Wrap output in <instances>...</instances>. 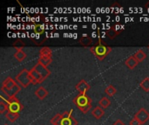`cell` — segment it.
Masks as SVG:
<instances>
[{"instance_id":"1","label":"cell","mask_w":149,"mask_h":125,"mask_svg":"<svg viewBox=\"0 0 149 125\" xmlns=\"http://www.w3.org/2000/svg\"><path fill=\"white\" fill-rule=\"evenodd\" d=\"M112 47L107 45L106 43L102 42L101 38H99V41L93 45L89 48V50L95 56V57L99 61H103L112 51Z\"/></svg>"},{"instance_id":"2","label":"cell","mask_w":149,"mask_h":125,"mask_svg":"<svg viewBox=\"0 0 149 125\" xmlns=\"http://www.w3.org/2000/svg\"><path fill=\"white\" fill-rule=\"evenodd\" d=\"M72 102L83 114H87L92 109L93 101L86 93H79L72 99Z\"/></svg>"},{"instance_id":"3","label":"cell","mask_w":149,"mask_h":125,"mask_svg":"<svg viewBox=\"0 0 149 125\" xmlns=\"http://www.w3.org/2000/svg\"><path fill=\"white\" fill-rule=\"evenodd\" d=\"M72 110L65 111L64 113L56 114L52 119L51 124L52 125H78V121L72 116Z\"/></svg>"},{"instance_id":"4","label":"cell","mask_w":149,"mask_h":125,"mask_svg":"<svg viewBox=\"0 0 149 125\" xmlns=\"http://www.w3.org/2000/svg\"><path fill=\"white\" fill-rule=\"evenodd\" d=\"M0 97H1V99L4 100L8 104V108H9L8 111H11V112H14V113H18L19 111H21L24 109L23 104H21L20 101L16 97H10V98H5L3 95H1Z\"/></svg>"},{"instance_id":"5","label":"cell","mask_w":149,"mask_h":125,"mask_svg":"<svg viewBox=\"0 0 149 125\" xmlns=\"http://www.w3.org/2000/svg\"><path fill=\"white\" fill-rule=\"evenodd\" d=\"M16 82L23 88H27L30 84H31V80L30 77L29 70L27 69H23L15 78Z\"/></svg>"},{"instance_id":"6","label":"cell","mask_w":149,"mask_h":125,"mask_svg":"<svg viewBox=\"0 0 149 125\" xmlns=\"http://www.w3.org/2000/svg\"><path fill=\"white\" fill-rule=\"evenodd\" d=\"M134 117L135 119H137V120L141 123V125L145 124L149 120V112L148 111H147L146 109L141 108V109H140V110L134 114Z\"/></svg>"},{"instance_id":"7","label":"cell","mask_w":149,"mask_h":125,"mask_svg":"<svg viewBox=\"0 0 149 125\" xmlns=\"http://www.w3.org/2000/svg\"><path fill=\"white\" fill-rule=\"evenodd\" d=\"M123 28H120V26L119 24H113L110 29H108L106 31V34L107 35V37L110 39H114L117 36H119L122 31H123Z\"/></svg>"},{"instance_id":"8","label":"cell","mask_w":149,"mask_h":125,"mask_svg":"<svg viewBox=\"0 0 149 125\" xmlns=\"http://www.w3.org/2000/svg\"><path fill=\"white\" fill-rule=\"evenodd\" d=\"M21 90V86L19 84H16L14 87L10 88V89H3L1 88V91L3 94H4L6 96L7 98H10V97H16V95Z\"/></svg>"},{"instance_id":"9","label":"cell","mask_w":149,"mask_h":125,"mask_svg":"<svg viewBox=\"0 0 149 125\" xmlns=\"http://www.w3.org/2000/svg\"><path fill=\"white\" fill-rule=\"evenodd\" d=\"M29 74H30V77L31 80V84H42L45 79L39 75V73L35 70V68L33 67L31 70H29Z\"/></svg>"},{"instance_id":"10","label":"cell","mask_w":149,"mask_h":125,"mask_svg":"<svg viewBox=\"0 0 149 125\" xmlns=\"http://www.w3.org/2000/svg\"><path fill=\"white\" fill-rule=\"evenodd\" d=\"M34 68H35V70L39 73V75H40L45 80L51 75V70H50L47 67L42 65V64H39V63H37V64H35Z\"/></svg>"},{"instance_id":"11","label":"cell","mask_w":149,"mask_h":125,"mask_svg":"<svg viewBox=\"0 0 149 125\" xmlns=\"http://www.w3.org/2000/svg\"><path fill=\"white\" fill-rule=\"evenodd\" d=\"M75 89L79 92V93H87V91L91 89L90 84L84 79L80 80L75 86Z\"/></svg>"},{"instance_id":"12","label":"cell","mask_w":149,"mask_h":125,"mask_svg":"<svg viewBox=\"0 0 149 125\" xmlns=\"http://www.w3.org/2000/svg\"><path fill=\"white\" fill-rule=\"evenodd\" d=\"M79 43L82 45V46H84V47H91V46H93V43H94V40L92 38V37H87V36H83V37H81L79 39Z\"/></svg>"},{"instance_id":"13","label":"cell","mask_w":149,"mask_h":125,"mask_svg":"<svg viewBox=\"0 0 149 125\" xmlns=\"http://www.w3.org/2000/svg\"><path fill=\"white\" fill-rule=\"evenodd\" d=\"M35 96L40 99V100H44L47 96H48V91L45 88H44L43 86L38 87L36 90H35Z\"/></svg>"},{"instance_id":"14","label":"cell","mask_w":149,"mask_h":125,"mask_svg":"<svg viewBox=\"0 0 149 125\" xmlns=\"http://www.w3.org/2000/svg\"><path fill=\"white\" fill-rule=\"evenodd\" d=\"M139 62L135 59V57L134 56H130L126 61H125V64L126 66L130 69V70H134L137 65H138Z\"/></svg>"},{"instance_id":"15","label":"cell","mask_w":149,"mask_h":125,"mask_svg":"<svg viewBox=\"0 0 149 125\" xmlns=\"http://www.w3.org/2000/svg\"><path fill=\"white\" fill-rule=\"evenodd\" d=\"M92 115L98 120L101 119V117L105 115V110L103 108L100 106H96L93 110H92Z\"/></svg>"},{"instance_id":"16","label":"cell","mask_w":149,"mask_h":125,"mask_svg":"<svg viewBox=\"0 0 149 125\" xmlns=\"http://www.w3.org/2000/svg\"><path fill=\"white\" fill-rule=\"evenodd\" d=\"M16 84H17V82L14 81L10 77H8L5 78V79L3 80V82L2 83V87H1V88H3V89H10V88L14 87Z\"/></svg>"},{"instance_id":"17","label":"cell","mask_w":149,"mask_h":125,"mask_svg":"<svg viewBox=\"0 0 149 125\" xmlns=\"http://www.w3.org/2000/svg\"><path fill=\"white\" fill-rule=\"evenodd\" d=\"M16 53L13 55L14 57L18 61V62H23L25 58H26V54L25 52L23 50V49H18V50H16Z\"/></svg>"},{"instance_id":"18","label":"cell","mask_w":149,"mask_h":125,"mask_svg":"<svg viewBox=\"0 0 149 125\" xmlns=\"http://www.w3.org/2000/svg\"><path fill=\"white\" fill-rule=\"evenodd\" d=\"M134 57L139 63H141L147 58V54L143 51V50H139L134 54Z\"/></svg>"},{"instance_id":"19","label":"cell","mask_w":149,"mask_h":125,"mask_svg":"<svg viewBox=\"0 0 149 125\" xmlns=\"http://www.w3.org/2000/svg\"><path fill=\"white\" fill-rule=\"evenodd\" d=\"M38 63L41 64L42 65L47 67L49 66L52 63V58L49 57H44V56H40L38 59Z\"/></svg>"},{"instance_id":"20","label":"cell","mask_w":149,"mask_h":125,"mask_svg":"<svg viewBox=\"0 0 149 125\" xmlns=\"http://www.w3.org/2000/svg\"><path fill=\"white\" fill-rule=\"evenodd\" d=\"M39 54H40V56L52 57V50L51 48H49L47 46H45V47H42L39 50Z\"/></svg>"},{"instance_id":"21","label":"cell","mask_w":149,"mask_h":125,"mask_svg":"<svg viewBox=\"0 0 149 125\" xmlns=\"http://www.w3.org/2000/svg\"><path fill=\"white\" fill-rule=\"evenodd\" d=\"M5 117L10 123H14L19 117V113H14V112H11V111H7V113L5 114Z\"/></svg>"},{"instance_id":"22","label":"cell","mask_w":149,"mask_h":125,"mask_svg":"<svg viewBox=\"0 0 149 125\" xmlns=\"http://www.w3.org/2000/svg\"><path fill=\"white\" fill-rule=\"evenodd\" d=\"M111 105V101L108 97H102L100 101H99V106H100L101 108H103L104 110L108 108Z\"/></svg>"},{"instance_id":"23","label":"cell","mask_w":149,"mask_h":125,"mask_svg":"<svg viewBox=\"0 0 149 125\" xmlns=\"http://www.w3.org/2000/svg\"><path fill=\"white\" fill-rule=\"evenodd\" d=\"M105 92H106V94H107V96H109V97H113V96L116 94L117 90H116V88H115L113 85L109 84V85L105 89Z\"/></svg>"},{"instance_id":"24","label":"cell","mask_w":149,"mask_h":125,"mask_svg":"<svg viewBox=\"0 0 149 125\" xmlns=\"http://www.w3.org/2000/svg\"><path fill=\"white\" fill-rule=\"evenodd\" d=\"M140 87L145 91V92H149V77H145L140 84Z\"/></svg>"},{"instance_id":"25","label":"cell","mask_w":149,"mask_h":125,"mask_svg":"<svg viewBox=\"0 0 149 125\" xmlns=\"http://www.w3.org/2000/svg\"><path fill=\"white\" fill-rule=\"evenodd\" d=\"M33 30H34V32H35L36 34H38V35H41V34H44V33H45V28H44L43 25L40 24V23L35 24L34 27H33Z\"/></svg>"},{"instance_id":"26","label":"cell","mask_w":149,"mask_h":125,"mask_svg":"<svg viewBox=\"0 0 149 125\" xmlns=\"http://www.w3.org/2000/svg\"><path fill=\"white\" fill-rule=\"evenodd\" d=\"M8 110H9L8 104L4 100L1 99V101H0V114H4Z\"/></svg>"},{"instance_id":"27","label":"cell","mask_w":149,"mask_h":125,"mask_svg":"<svg viewBox=\"0 0 149 125\" xmlns=\"http://www.w3.org/2000/svg\"><path fill=\"white\" fill-rule=\"evenodd\" d=\"M25 44L23 40L21 39H17L16 41H14V43L12 44V46L16 49V50H18V49H23V47H24Z\"/></svg>"},{"instance_id":"28","label":"cell","mask_w":149,"mask_h":125,"mask_svg":"<svg viewBox=\"0 0 149 125\" xmlns=\"http://www.w3.org/2000/svg\"><path fill=\"white\" fill-rule=\"evenodd\" d=\"M129 125H141V123H140L137 119H135V118L134 117V118L130 121Z\"/></svg>"},{"instance_id":"29","label":"cell","mask_w":149,"mask_h":125,"mask_svg":"<svg viewBox=\"0 0 149 125\" xmlns=\"http://www.w3.org/2000/svg\"><path fill=\"white\" fill-rule=\"evenodd\" d=\"M113 125H126L120 119H117L113 124Z\"/></svg>"},{"instance_id":"30","label":"cell","mask_w":149,"mask_h":125,"mask_svg":"<svg viewBox=\"0 0 149 125\" xmlns=\"http://www.w3.org/2000/svg\"><path fill=\"white\" fill-rule=\"evenodd\" d=\"M145 8H146V9H147V10L149 11V1L147 3H146V4H145Z\"/></svg>"},{"instance_id":"31","label":"cell","mask_w":149,"mask_h":125,"mask_svg":"<svg viewBox=\"0 0 149 125\" xmlns=\"http://www.w3.org/2000/svg\"><path fill=\"white\" fill-rule=\"evenodd\" d=\"M148 50H149V44H148Z\"/></svg>"},{"instance_id":"32","label":"cell","mask_w":149,"mask_h":125,"mask_svg":"<svg viewBox=\"0 0 149 125\" xmlns=\"http://www.w3.org/2000/svg\"><path fill=\"white\" fill-rule=\"evenodd\" d=\"M4 125H7V124H4Z\"/></svg>"}]
</instances>
